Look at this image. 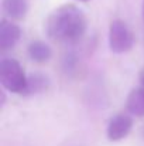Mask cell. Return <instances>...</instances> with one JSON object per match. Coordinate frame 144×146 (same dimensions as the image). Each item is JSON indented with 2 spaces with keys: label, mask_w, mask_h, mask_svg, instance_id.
Masks as SVG:
<instances>
[{
  "label": "cell",
  "mask_w": 144,
  "mask_h": 146,
  "mask_svg": "<svg viewBox=\"0 0 144 146\" xmlns=\"http://www.w3.org/2000/svg\"><path fill=\"white\" fill-rule=\"evenodd\" d=\"M3 11L9 20H23L28 11L27 0H3Z\"/></svg>",
  "instance_id": "7"
},
{
  "label": "cell",
  "mask_w": 144,
  "mask_h": 146,
  "mask_svg": "<svg viewBox=\"0 0 144 146\" xmlns=\"http://www.w3.org/2000/svg\"><path fill=\"white\" fill-rule=\"evenodd\" d=\"M21 37V29L13 20L3 19L0 23V50L9 51L18 43Z\"/></svg>",
  "instance_id": "5"
},
{
  "label": "cell",
  "mask_w": 144,
  "mask_h": 146,
  "mask_svg": "<svg viewBox=\"0 0 144 146\" xmlns=\"http://www.w3.org/2000/svg\"><path fill=\"white\" fill-rule=\"evenodd\" d=\"M52 55V51L51 47L45 44L44 41H33L30 46H28V57L34 61V62H38V64H43V62H47L48 60L51 58Z\"/></svg>",
  "instance_id": "8"
},
{
  "label": "cell",
  "mask_w": 144,
  "mask_h": 146,
  "mask_svg": "<svg viewBox=\"0 0 144 146\" xmlns=\"http://www.w3.org/2000/svg\"><path fill=\"white\" fill-rule=\"evenodd\" d=\"M79 1H91V0H79Z\"/></svg>",
  "instance_id": "12"
},
{
  "label": "cell",
  "mask_w": 144,
  "mask_h": 146,
  "mask_svg": "<svg viewBox=\"0 0 144 146\" xmlns=\"http://www.w3.org/2000/svg\"><path fill=\"white\" fill-rule=\"evenodd\" d=\"M88 29L85 13L75 4H64L55 9L47 19V36L62 44H74L79 41Z\"/></svg>",
  "instance_id": "1"
},
{
  "label": "cell",
  "mask_w": 144,
  "mask_h": 146,
  "mask_svg": "<svg viewBox=\"0 0 144 146\" xmlns=\"http://www.w3.org/2000/svg\"><path fill=\"white\" fill-rule=\"evenodd\" d=\"M126 108L130 115L134 116H144V84L140 82V85L129 94L126 101Z\"/></svg>",
  "instance_id": "6"
},
{
  "label": "cell",
  "mask_w": 144,
  "mask_h": 146,
  "mask_svg": "<svg viewBox=\"0 0 144 146\" xmlns=\"http://www.w3.org/2000/svg\"><path fill=\"white\" fill-rule=\"evenodd\" d=\"M0 82L4 90L13 94H26L28 77L17 60L3 58L0 61Z\"/></svg>",
  "instance_id": "2"
},
{
  "label": "cell",
  "mask_w": 144,
  "mask_h": 146,
  "mask_svg": "<svg viewBox=\"0 0 144 146\" xmlns=\"http://www.w3.org/2000/svg\"><path fill=\"white\" fill-rule=\"evenodd\" d=\"M143 133H144V132H143Z\"/></svg>",
  "instance_id": "13"
},
{
  "label": "cell",
  "mask_w": 144,
  "mask_h": 146,
  "mask_svg": "<svg viewBox=\"0 0 144 146\" xmlns=\"http://www.w3.org/2000/svg\"><path fill=\"white\" fill-rule=\"evenodd\" d=\"M134 46V34L124 20L116 19L109 27V47L116 54L129 52Z\"/></svg>",
  "instance_id": "3"
},
{
  "label": "cell",
  "mask_w": 144,
  "mask_h": 146,
  "mask_svg": "<svg viewBox=\"0 0 144 146\" xmlns=\"http://www.w3.org/2000/svg\"><path fill=\"white\" fill-rule=\"evenodd\" d=\"M140 82L144 84V68H143V71H141V74H140Z\"/></svg>",
  "instance_id": "10"
},
{
  "label": "cell",
  "mask_w": 144,
  "mask_h": 146,
  "mask_svg": "<svg viewBox=\"0 0 144 146\" xmlns=\"http://www.w3.org/2000/svg\"><path fill=\"white\" fill-rule=\"evenodd\" d=\"M141 11H143V20H144V1H143V9H141Z\"/></svg>",
  "instance_id": "11"
},
{
  "label": "cell",
  "mask_w": 144,
  "mask_h": 146,
  "mask_svg": "<svg viewBox=\"0 0 144 146\" xmlns=\"http://www.w3.org/2000/svg\"><path fill=\"white\" fill-rule=\"evenodd\" d=\"M133 128V118L130 113H117L107 123V139L110 142H119L124 139Z\"/></svg>",
  "instance_id": "4"
},
{
  "label": "cell",
  "mask_w": 144,
  "mask_h": 146,
  "mask_svg": "<svg viewBox=\"0 0 144 146\" xmlns=\"http://www.w3.org/2000/svg\"><path fill=\"white\" fill-rule=\"evenodd\" d=\"M48 80L41 74H33L28 77V85L26 94H38L47 90Z\"/></svg>",
  "instance_id": "9"
}]
</instances>
